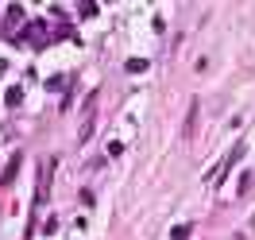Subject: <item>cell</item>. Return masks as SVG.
Instances as JSON below:
<instances>
[{
	"mask_svg": "<svg viewBox=\"0 0 255 240\" xmlns=\"http://www.w3.org/2000/svg\"><path fill=\"white\" fill-rule=\"evenodd\" d=\"M236 159H244V144H232V151H228V155H224V159H221V163H217V167H213V171L205 175V186H221L224 175H228V171L236 167Z\"/></svg>",
	"mask_w": 255,
	"mask_h": 240,
	"instance_id": "cell-1",
	"label": "cell"
},
{
	"mask_svg": "<svg viewBox=\"0 0 255 240\" xmlns=\"http://www.w3.org/2000/svg\"><path fill=\"white\" fill-rule=\"evenodd\" d=\"M50 171H54V159H39V186H35V209L47 202L50 194Z\"/></svg>",
	"mask_w": 255,
	"mask_h": 240,
	"instance_id": "cell-2",
	"label": "cell"
},
{
	"mask_svg": "<svg viewBox=\"0 0 255 240\" xmlns=\"http://www.w3.org/2000/svg\"><path fill=\"white\" fill-rule=\"evenodd\" d=\"M93 124H97V93H89V101H85V116H81V144L97 132Z\"/></svg>",
	"mask_w": 255,
	"mask_h": 240,
	"instance_id": "cell-3",
	"label": "cell"
},
{
	"mask_svg": "<svg viewBox=\"0 0 255 240\" xmlns=\"http://www.w3.org/2000/svg\"><path fill=\"white\" fill-rule=\"evenodd\" d=\"M19 163H23V155H12V159H8V167H4V171H0V186H8V182H12V178H16V171H19Z\"/></svg>",
	"mask_w": 255,
	"mask_h": 240,
	"instance_id": "cell-4",
	"label": "cell"
},
{
	"mask_svg": "<svg viewBox=\"0 0 255 240\" xmlns=\"http://www.w3.org/2000/svg\"><path fill=\"white\" fill-rule=\"evenodd\" d=\"M19 19H23V8H19V4H12V8L4 12V23L12 27V23H19Z\"/></svg>",
	"mask_w": 255,
	"mask_h": 240,
	"instance_id": "cell-5",
	"label": "cell"
},
{
	"mask_svg": "<svg viewBox=\"0 0 255 240\" xmlns=\"http://www.w3.org/2000/svg\"><path fill=\"white\" fill-rule=\"evenodd\" d=\"M147 70V58H128V74H143Z\"/></svg>",
	"mask_w": 255,
	"mask_h": 240,
	"instance_id": "cell-6",
	"label": "cell"
},
{
	"mask_svg": "<svg viewBox=\"0 0 255 240\" xmlns=\"http://www.w3.org/2000/svg\"><path fill=\"white\" fill-rule=\"evenodd\" d=\"M193 124H197V101L190 105V116H186V136H193Z\"/></svg>",
	"mask_w": 255,
	"mask_h": 240,
	"instance_id": "cell-7",
	"label": "cell"
},
{
	"mask_svg": "<svg viewBox=\"0 0 255 240\" xmlns=\"http://www.w3.org/2000/svg\"><path fill=\"white\" fill-rule=\"evenodd\" d=\"M170 240H190V225H178V229H170Z\"/></svg>",
	"mask_w": 255,
	"mask_h": 240,
	"instance_id": "cell-8",
	"label": "cell"
},
{
	"mask_svg": "<svg viewBox=\"0 0 255 240\" xmlns=\"http://www.w3.org/2000/svg\"><path fill=\"white\" fill-rule=\"evenodd\" d=\"M19 101H23V89H19V85H12V89H8V105H19Z\"/></svg>",
	"mask_w": 255,
	"mask_h": 240,
	"instance_id": "cell-9",
	"label": "cell"
}]
</instances>
